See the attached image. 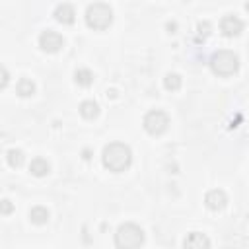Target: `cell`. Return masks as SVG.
<instances>
[{
    "label": "cell",
    "instance_id": "5",
    "mask_svg": "<svg viewBox=\"0 0 249 249\" xmlns=\"http://www.w3.org/2000/svg\"><path fill=\"white\" fill-rule=\"evenodd\" d=\"M142 124H144V130H146L148 134L160 136V134H163V132L167 130V126H169V117H167V113L161 111V109H152V111H148V113L144 115Z\"/></svg>",
    "mask_w": 249,
    "mask_h": 249
},
{
    "label": "cell",
    "instance_id": "10",
    "mask_svg": "<svg viewBox=\"0 0 249 249\" xmlns=\"http://www.w3.org/2000/svg\"><path fill=\"white\" fill-rule=\"evenodd\" d=\"M54 19L60 21V23H66V25L74 23V19H76L74 6H70V4H58L56 10H54Z\"/></svg>",
    "mask_w": 249,
    "mask_h": 249
},
{
    "label": "cell",
    "instance_id": "21",
    "mask_svg": "<svg viewBox=\"0 0 249 249\" xmlns=\"http://www.w3.org/2000/svg\"><path fill=\"white\" fill-rule=\"evenodd\" d=\"M245 8H247V10H249V4H245Z\"/></svg>",
    "mask_w": 249,
    "mask_h": 249
},
{
    "label": "cell",
    "instance_id": "15",
    "mask_svg": "<svg viewBox=\"0 0 249 249\" xmlns=\"http://www.w3.org/2000/svg\"><path fill=\"white\" fill-rule=\"evenodd\" d=\"M16 91H18V95H21V97H31V95L35 93V84H33V80L21 78V80L18 82V86H16Z\"/></svg>",
    "mask_w": 249,
    "mask_h": 249
},
{
    "label": "cell",
    "instance_id": "7",
    "mask_svg": "<svg viewBox=\"0 0 249 249\" xmlns=\"http://www.w3.org/2000/svg\"><path fill=\"white\" fill-rule=\"evenodd\" d=\"M220 31L226 37H237L243 31V21L237 16H231V14L230 16H224L222 21H220Z\"/></svg>",
    "mask_w": 249,
    "mask_h": 249
},
{
    "label": "cell",
    "instance_id": "13",
    "mask_svg": "<svg viewBox=\"0 0 249 249\" xmlns=\"http://www.w3.org/2000/svg\"><path fill=\"white\" fill-rule=\"evenodd\" d=\"M74 80H76L78 86L88 88V86L93 84V72H91L89 68H78V70L74 72Z\"/></svg>",
    "mask_w": 249,
    "mask_h": 249
},
{
    "label": "cell",
    "instance_id": "4",
    "mask_svg": "<svg viewBox=\"0 0 249 249\" xmlns=\"http://www.w3.org/2000/svg\"><path fill=\"white\" fill-rule=\"evenodd\" d=\"M113 21V10L105 2H93L86 8V23L91 29H107Z\"/></svg>",
    "mask_w": 249,
    "mask_h": 249
},
{
    "label": "cell",
    "instance_id": "2",
    "mask_svg": "<svg viewBox=\"0 0 249 249\" xmlns=\"http://www.w3.org/2000/svg\"><path fill=\"white\" fill-rule=\"evenodd\" d=\"M144 243V230L134 222H124L115 231L117 249H138Z\"/></svg>",
    "mask_w": 249,
    "mask_h": 249
},
{
    "label": "cell",
    "instance_id": "18",
    "mask_svg": "<svg viewBox=\"0 0 249 249\" xmlns=\"http://www.w3.org/2000/svg\"><path fill=\"white\" fill-rule=\"evenodd\" d=\"M210 29H212V27H210L208 21H200V23H198V33H200L202 37H208V35H210Z\"/></svg>",
    "mask_w": 249,
    "mask_h": 249
},
{
    "label": "cell",
    "instance_id": "19",
    "mask_svg": "<svg viewBox=\"0 0 249 249\" xmlns=\"http://www.w3.org/2000/svg\"><path fill=\"white\" fill-rule=\"evenodd\" d=\"M12 212V202L8 198H2V214H10Z\"/></svg>",
    "mask_w": 249,
    "mask_h": 249
},
{
    "label": "cell",
    "instance_id": "8",
    "mask_svg": "<svg viewBox=\"0 0 249 249\" xmlns=\"http://www.w3.org/2000/svg\"><path fill=\"white\" fill-rule=\"evenodd\" d=\"M204 204L210 210H222L228 204V195L222 189H212V191H208L204 195Z\"/></svg>",
    "mask_w": 249,
    "mask_h": 249
},
{
    "label": "cell",
    "instance_id": "16",
    "mask_svg": "<svg viewBox=\"0 0 249 249\" xmlns=\"http://www.w3.org/2000/svg\"><path fill=\"white\" fill-rule=\"evenodd\" d=\"M163 88H165L167 91H177V89L181 88V76L169 72V74L163 78Z\"/></svg>",
    "mask_w": 249,
    "mask_h": 249
},
{
    "label": "cell",
    "instance_id": "11",
    "mask_svg": "<svg viewBox=\"0 0 249 249\" xmlns=\"http://www.w3.org/2000/svg\"><path fill=\"white\" fill-rule=\"evenodd\" d=\"M29 171L35 177H45L51 171V165H49V161L45 158H33L31 163H29Z\"/></svg>",
    "mask_w": 249,
    "mask_h": 249
},
{
    "label": "cell",
    "instance_id": "1",
    "mask_svg": "<svg viewBox=\"0 0 249 249\" xmlns=\"http://www.w3.org/2000/svg\"><path fill=\"white\" fill-rule=\"evenodd\" d=\"M101 161H103L105 169H109L113 173H121L130 167L132 152L124 142H109L101 152Z\"/></svg>",
    "mask_w": 249,
    "mask_h": 249
},
{
    "label": "cell",
    "instance_id": "17",
    "mask_svg": "<svg viewBox=\"0 0 249 249\" xmlns=\"http://www.w3.org/2000/svg\"><path fill=\"white\" fill-rule=\"evenodd\" d=\"M6 160H8V163H10L12 167H19V165L23 163V152H21V150H8Z\"/></svg>",
    "mask_w": 249,
    "mask_h": 249
},
{
    "label": "cell",
    "instance_id": "20",
    "mask_svg": "<svg viewBox=\"0 0 249 249\" xmlns=\"http://www.w3.org/2000/svg\"><path fill=\"white\" fill-rule=\"evenodd\" d=\"M8 86V70H6V66H2V88H6Z\"/></svg>",
    "mask_w": 249,
    "mask_h": 249
},
{
    "label": "cell",
    "instance_id": "3",
    "mask_svg": "<svg viewBox=\"0 0 249 249\" xmlns=\"http://www.w3.org/2000/svg\"><path fill=\"white\" fill-rule=\"evenodd\" d=\"M210 70L216 76H222V78L233 76L239 70V58L233 51H228V49L216 51L210 58Z\"/></svg>",
    "mask_w": 249,
    "mask_h": 249
},
{
    "label": "cell",
    "instance_id": "12",
    "mask_svg": "<svg viewBox=\"0 0 249 249\" xmlns=\"http://www.w3.org/2000/svg\"><path fill=\"white\" fill-rule=\"evenodd\" d=\"M80 115H82L84 119L91 121V119H95V117L99 115V105H97L93 99H86V101L80 103Z\"/></svg>",
    "mask_w": 249,
    "mask_h": 249
},
{
    "label": "cell",
    "instance_id": "6",
    "mask_svg": "<svg viewBox=\"0 0 249 249\" xmlns=\"http://www.w3.org/2000/svg\"><path fill=\"white\" fill-rule=\"evenodd\" d=\"M39 47L45 51V53H58L62 47H64V37L53 29H45L41 35H39Z\"/></svg>",
    "mask_w": 249,
    "mask_h": 249
},
{
    "label": "cell",
    "instance_id": "14",
    "mask_svg": "<svg viewBox=\"0 0 249 249\" xmlns=\"http://www.w3.org/2000/svg\"><path fill=\"white\" fill-rule=\"evenodd\" d=\"M29 220H31L33 224H37V226H43V224H47V220H49V210H47L45 206H33V208L29 210Z\"/></svg>",
    "mask_w": 249,
    "mask_h": 249
},
{
    "label": "cell",
    "instance_id": "9",
    "mask_svg": "<svg viewBox=\"0 0 249 249\" xmlns=\"http://www.w3.org/2000/svg\"><path fill=\"white\" fill-rule=\"evenodd\" d=\"M183 249H210V239L206 233L191 231L183 241Z\"/></svg>",
    "mask_w": 249,
    "mask_h": 249
}]
</instances>
